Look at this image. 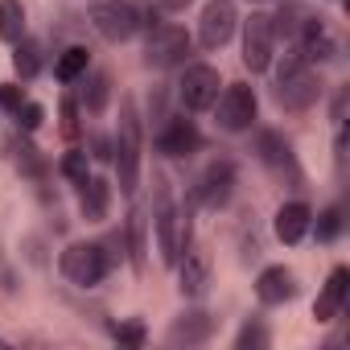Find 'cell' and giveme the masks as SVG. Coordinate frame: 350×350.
<instances>
[{
	"label": "cell",
	"instance_id": "29",
	"mask_svg": "<svg viewBox=\"0 0 350 350\" xmlns=\"http://www.w3.org/2000/svg\"><path fill=\"white\" fill-rule=\"evenodd\" d=\"M13 120H17V128H21V132H38V128H42V120H46V107H42V103H33V99H25V103L13 111Z\"/></svg>",
	"mask_w": 350,
	"mask_h": 350
},
{
	"label": "cell",
	"instance_id": "14",
	"mask_svg": "<svg viewBox=\"0 0 350 350\" xmlns=\"http://www.w3.org/2000/svg\"><path fill=\"white\" fill-rule=\"evenodd\" d=\"M173 268H178V280H182V297H202L211 288V256L202 247H186Z\"/></svg>",
	"mask_w": 350,
	"mask_h": 350
},
{
	"label": "cell",
	"instance_id": "28",
	"mask_svg": "<svg viewBox=\"0 0 350 350\" xmlns=\"http://www.w3.org/2000/svg\"><path fill=\"white\" fill-rule=\"evenodd\" d=\"M87 161H91V157H87V148H70V152H66V157L58 161V169H62V178H70V182L79 186V182L87 178Z\"/></svg>",
	"mask_w": 350,
	"mask_h": 350
},
{
	"label": "cell",
	"instance_id": "12",
	"mask_svg": "<svg viewBox=\"0 0 350 350\" xmlns=\"http://www.w3.org/2000/svg\"><path fill=\"white\" fill-rule=\"evenodd\" d=\"M235 25H239L235 0H206V9L198 17V42H202V50H223L231 42Z\"/></svg>",
	"mask_w": 350,
	"mask_h": 350
},
{
	"label": "cell",
	"instance_id": "10",
	"mask_svg": "<svg viewBox=\"0 0 350 350\" xmlns=\"http://www.w3.org/2000/svg\"><path fill=\"white\" fill-rule=\"evenodd\" d=\"M276 58V29H272V13H252L243 21V66L252 75H264Z\"/></svg>",
	"mask_w": 350,
	"mask_h": 350
},
{
	"label": "cell",
	"instance_id": "22",
	"mask_svg": "<svg viewBox=\"0 0 350 350\" xmlns=\"http://www.w3.org/2000/svg\"><path fill=\"white\" fill-rule=\"evenodd\" d=\"M87 66H91V50H87V46H70V50L58 54L54 79H58V83H79V79L87 75Z\"/></svg>",
	"mask_w": 350,
	"mask_h": 350
},
{
	"label": "cell",
	"instance_id": "4",
	"mask_svg": "<svg viewBox=\"0 0 350 350\" xmlns=\"http://www.w3.org/2000/svg\"><path fill=\"white\" fill-rule=\"evenodd\" d=\"M62 276L70 280V284H79V288H95V284H103L107 280V272H111V264H116V252H111V243H70L66 252H62Z\"/></svg>",
	"mask_w": 350,
	"mask_h": 350
},
{
	"label": "cell",
	"instance_id": "1",
	"mask_svg": "<svg viewBox=\"0 0 350 350\" xmlns=\"http://www.w3.org/2000/svg\"><path fill=\"white\" fill-rule=\"evenodd\" d=\"M111 161H116V182H120V194L132 198L136 186H140V161H144V132H140V116H136V103L124 95L120 103V124H116V136H111Z\"/></svg>",
	"mask_w": 350,
	"mask_h": 350
},
{
	"label": "cell",
	"instance_id": "9",
	"mask_svg": "<svg viewBox=\"0 0 350 350\" xmlns=\"http://www.w3.org/2000/svg\"><path fill=\"white\" fill-rule=\"evenodd\" d=\"M235 182H239V173H235V161L219 157L211 161L202 173H198V182H194V202L206 206V211H223L235 194Z\"/></svg>",
	"mask_w": 350,
	"mask_h": 350
},
{
	"label": "cell",
	"instance_id": "21",
	"mask_svg": "<svg viewBox=\"0 0 350 350\" xmlns=\"http://www.w3.org/2000/svg\"><path fill=\"white\" fill-rule=\"evenodd\" d=\"M111 99V79L107 75H83V91H79V107L87 116H103Z\"/></svg>",
	"mask_w": 350,
	"mask_h": 350
},
{
	"label": "cell",
	"instance_id": "6",
	"mask_svg": "<svg viewBox=\"0 0 350 350\" xmlns=\"http://www.w3.org/2000/svg\"><path fill=\"white\" fill-rule=\"evenodd\" d=\"M87 17L95 25V33L103 42H132L136 29H140V9L132 5V0H91L87 5Z\"/></svg>",
	"mask_w": 350,
	"mask_h": 350
},
{
	"label": "cell",
	"instance_id": "20",
	"mask_svg": "<svg viewBox=\"0 0 350 350\" xmlns=\"http://www.w3.org/2000/svg\"><path fill=\"white\" fill-rule=\"evenodd\" d=\"M79 211H83L87 223H103L107 211H111V186L103 178H91L87 173V178L79 182Z\"/></svg>",
	"mask_w": 350,
	"mask_h": 350
},
{
	"label": "cell",
	"instance_id": "16",
	"mask_svg": "<svg viewBox=\"0 0 350 350\" xmlns=\"http://www.w3.org/2000/svg\"><path fill=\"white\" fill-rule=\"evenodd\" d=\"M297 38H301V58L305 62H329V58H338V42L329 38V29H325V21H317V17H301V29H297Z\"/></svg>",
	"mask_w": 350,
	"mask_h": 350
},
{
	"label": "cell",
	"instance_id": "19",
	"mask_svg": "<svg viewBox=\"0 0 350 350\" xmlns=\"http://www.w3.org/2000/svg\"><path fill=\"white\" fill-rule=\"evenodd\" d=\"M346 293H350V272H346V268H334V272L325 276L317 301H313V317H317V321H334V317L342 313V305H346Z\"/></svg>",
	"mask_w": 350,
	"mask_h": 350
},
{
	"label": "cell",
	"instance_id": "2",
	"mask_svg": "<svg viewBox=\"0 0 350 350\" xmlns=\"http://www.w3.org/2000/svg\"><path fill=\"white\" fill-rule=\"evenodd\" d=\"M321 91H325V87H321V75L301 58V50H293V54L280 58L272 95H276V103H280L284 111H309V107L321 99Z\"/></svg>",
	"mask_w": 350,
	"mask_h": 350
},
{
	"label": "cell",
	"instance_id": "34",
	"mask_svg": "<svg viewBox=\"0 0 350 350\" xmlns=\"http://www.w3.org/2000/svg\"><path fill=\"white\" fill-rule=\"evenodd\" d=\"M157 5H161V13H186L190 0H157Z\"/></svg>",
	"mask_w": 350,
	"mask_h": 350
},
{
	"label": "cell",
	"instance_id": "13",
	"mask_svg": "<svg viewBox=\"0 0 350 350\" xmlns=\"http://www.w3.org/2000/svg\"><path fill=\"white\" fill-rule=\"evenodd\" d=\"M198 148H202V132L186 116H169L165 128L157 132V152H165V157H194Z\"/></svg>",
	"mask_w": 350,
	"mask_h": 350
},
{
	"label": "cell",
	"instance_id": "24",
	"mask_svg": "<svg viewBox=\"0 0 350 350\" xmlns=\"http://www.w3.org/2000/svg\"><path fill=\"white\" fill-rule=\"evenodd\" d=\"M13 157H17V169L25 173V178H33V182H46L50 165L42 161V152H38L29 140H17V144H13Z\"/></svg>",
	"mask_w": 350,
	"mask_h": 350
},
{
	"label": "cell",
	"instance_id": "3",
	"mask_svg": "<svg viewBox=\"0 0 350 350\" xmlns=\"http://www.w3.org/2000/svg\"><path fill=\"white\" fill-rule=\"evenodd\" d=\"M152 231H157L161 264L173 268V264L182 260V252L190 247V239H194V202L173 206V202L161 198V206H157V215H152Z\"/></svg>",
	"mask_w": 350,
	"mask_h": 350
},
{
	"label": "cell",
	"instance_id": "17",
	"mask_svg": "<svg viewBox=\"0 0 350 350\" xmlns=\"http://www.w3.org/2000/svg\"><path fill=\"white\" fill-rule=\"evenodd\" d=\"M256 297H260V305H284L297 297V276L284 264H272L256 276Z\"/></svg>",
	"mask_w": 350,
	"mask_h": 350
},
{
	"label": "cell",
	"instance_id": "31",
	"mask_svg": "<svg viewBox=\"0 0 350 350\" xmlns=\"http://www.w3.org/2000/svg\"><path fill=\"white\" fill-rule=\"evenodd\" d=\"M111 338L120 346H144V325L140 321H120V325H111Z\"/></svg>",
	"mask_w": 350,
	"mask_h": 350
},
{
	"label": "cell",
	"instance_id": "33",
	"mask_svg": "<svg viewBox=\"0 0 350 350\" xmlns=\"http://www.w3.org/2000/svg\"><path fill=\"white\" fill-rule=\"evenodd\" d=\"M87 157H95V161H111V140L107 136H91V152Z\"/></svg>",
	"mask_w": 350,
	"mask_h": 350
},
{
	"label": "cell",
	"instance_id": "26",
	"mask_svg": "<svg viewBox=\"0 0 350 350\" xmlns=\"http://www.w3.org/2000/svg\"><path fill=\"white\" fill-rule=\"evenodd\" d=\"M309 231H317V243H334L342 235V206H329L317 215V223H309Z\"/></svg>",
	"mask_w": 350,
	"mask_h": 350
},
{
	"label": "cell",
	"instance_id": "11",
	"mask_svg": "<svg viewBox=\"0 0 350 350\" xmlns=\"http://www.w3.org/2000/svg\"><path fill=\"white\" fill-rule=\"evenodd\" d=\"M219 87H223V79L211 62H190L178 79V103L186 111H206L219 99Z\"/></svg>",
	"mask_w": 350,
	"mask_h": 350
},
{
	"label": "cell",
	"instance_id": "35",
	"mask_svg": "<svg viewBox=\"0 0 350 350\" xmlns=\"http://www.w3.org/2000/svg\"><path fill=\"white\" fill-rule=\"evenodd\" d=\"M5 346H9V342H5V338H0V350H5Z\"/></svg>",
	"mask_w": 350,
	"mask_h": 350
},
{
	"label": "cell",
	"instance_id": "23",
	"mask_svg": "<svg viewBox=\"0 0 350 350\" xmlns=\"http://www.w3.org/2000/svg\"><path fill=\"white\" fill-rule=\"evenodd\" d=\"M25 38V5L21 0H0V42L17 46Z\"/></svg>",
	"mask_w": 350,
	"mask_h": 350
},
{
	"label": "cell",
	"instance_id": "18",
	"mask_svg": "<svg viewBox=\"0 0 350 350\" xmlns=\"http://www.w3.org/2000/svg\"><path fill=\"white\" fill-rule=\"evenodd\" d=\"M309 223H313V211H309V202H284L280 211H276V239L280 243H288V247H297L305 235H309Z\"/></svg>",
	"mask_w": 350,
	"mask_h": 350
},
{
	"label": "cell",
	"instance_id": "27",
	"mask_svg": "<svg viewBox=\"0 0 350 350\" xmlns=\"http://www.w3.org/2000/svg\"><path fill=\"white\" fill-rule=\"evenodd\" d=\"M268 346V329H264V321H243V329L235 334V350H264Z\"/></svg>",
	"mask_w": 350,
	"mask_h": 350
},
{
	"label": "cell",
	"instance_id": "30",
	"mask_svg": "<svg viewBox=\"0 0 350 350\" xmlns=\"http://www.w3.org/2000/svg\"><path fill=\"white\" fill-rule=\"evenodd\" d=\"M79 111H83V107H79V99H70V95H66V99H62V136H66V140H75V136L83 132Z\"/></svg>",
	"mask_w": 350,
	"mask_h": 350
},
{
	"label": "cell",
	"instance_id": "32",
	"mask_svg": "<svg viewBox=\"0 0 350 350\" xmlns=\"http://www.w3.org/2000/svg\"><path fill=\"white\" fill-rule=\"evenodd\" d=\"M21 103H25V87H21V83H0V107L13 116Z\"/></svg>",
	"mask_w": 350,
	"mask_h": 350
},
{
	"label": "cell",
	"instance_id": "7",
	"mask_svg": "<svg viewBox=\"0 0 350 350\" xmlns=\"http://www.w3.org/2000/svg\"><path fill=\"white\" fill-rule=\"evenodd\" d=\"M190 50H194V38H190L182 25L161 21V25L148 29V42H144V66H152V70L182 66V62L190 58Z\"/></svg>",
	"mask_w": 350,
	"mask_h": 350
},
{
	"label": "cell",
	"instance_id": "25",
	"mask_svg": "<svg viewBox=\"0 0 350 350\" xmlns=\"http://www.w3.org/2000/svg\"><path fill=\"white\" fill-rule=\"evenodd\" d=\"M13 66H17L21 79H38L42 75V46L33 38H21L17 42V54H13Z\"/></svg>",
	"mask_w": 350,
	"mask_h": 350
},
{
	"label": "cell",
	"instance_id": "8",
	"mask_svg": "<svg viewBox=\"0 0 350 350\" xmlns=\"http://www.w3.org/2000/svg\"><path fill=\"white\" fill-rule=\"evenodd\" d=\"M211 107H215V120L223 132H247L260 116V95L247 83H231V87H223V95Z\"/></svg>",
	"mask_w": 350,
	"mask_h": 350
},
{
	"label": "cell",
	"instance_id": "5",
	"mask_svg": "<svg viewBox=\"0 0 350 350\" xmlns=\"http://www.w3.org/2000/svg\"><path fill=\"white\" fill-rule=\"evenodd\" d=\"M256 157H260V165L272 173V178L284 182L288 190H301V186H305L301 161H297L293 140H288L284 132H276V128H260V132H256Z\"/></svg>",
	"mask_w": 350,
	"mask_h": 350
},
{
	"label": "cell",
	"instance_id": "15",
	"mask_svg": "<svg viewBox=\"0 0 350 350\" xmlns=\"http://www.w3.org/2000/svg\"><path fill=\"white\" fill-rule=\"evenodd\" d=\"M211 334H215V317L206 309H190L169 325L165 342L169 346H202V342H211Z\"/></svg>",
	"mask_w": 350,
	"mask_h": 350
}]
</instances>
